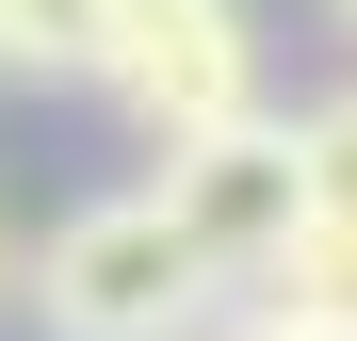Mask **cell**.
Returning <instances> with one entry per match:
<instances>
[{"label": "cell", "instance_id": "6", "mask_svg": "<svg viewBox=\"0 0 357 341\" xmlns=\"http://www.w3.org/2000/svg\"><path fill=\"white\" fill-rule=\"evenodd\" d=\"M292 179H309V211H341V227H357V82L292 114Z\"/></svg>", "mask_w": 357, "mask_h": 341}, {"label": "cell", "instance_id": "9", "mask_svg": "<svg viewBox=\"0 0 357 341\" xmlns=\"http://www.w3.org/2000/svg\"><path fill=\"white\" fill-rule=\"evenodd\" d=\"M114 17H146V0H114Z\"/></svg>", "mask_w": 357, "mask_h": 341}, {"label": "cell", "instance_id": "3", "mask_svg": "<svg viewBox=\"0 0 357 341\" xmlns=\"http://www.w3.org/2000/svg\"><path fill=\"white\" fill-rule=\"evenodd\" d=\"M162 211H178V244H195L227 293L309 227V179H292V130L276 114H227V130H195V146H162V179H146Z\"/></svg>", "mask_w": 357, "mask_h": 341}, {"label": "cell", "instance_id": "10", "mask_svg": "<svg viewBox=\"0 0 357 341\" xmlns=\"http://www.w3.org/2000/svg\"><path fill=\"white\" fill-rule=\"evenodd\" d=\"M341 33H357V0H341Z\"/></svg>", "mask_w": 357, "mask_h": 341}, {"label": "cell", "instance_id": "8", "mask_svg": "<svg viewBox=\"0 0 357 341\" xmlns=\"http://www.w3.org/2000/svg\"><path fill=\"white\" fill-rule=\"evenodd\" d=\"M0 309H17V227H0Z\"/></svg>", "mask_w": 357, "mask_h": 341}, {"label": "cell", "instance_id": "4", "mask_svg": "<svg viewBox=\"0 0 357 341\" xmlns=\"http://www.w3.org/2000/svg\"><path fill=\"white\" fill-rule=\"evenodd\" d=\"M244 309H276L292 341H357V227H341V211H309V227L244 276Z\"/></svg>", "mask_w": 357, "mask_h": 341}, {"label": "cell", "instance_id": "5", "mask_svg": "<svg viewBox=\"0 0 357 341\" xmlns=\"http://www.w3.org/2000/svg\"><path fill=\"white\" fill-rule=\"evenodd\" d=\"M114 0H0V82H49V98H98L114 82Z\"/></svg>", "mask_w": 357, "mask_h": 341}, {"label": "cell", "instance_id": "7", "mask_svg": "<svg viewBox=\"0 0 357 341\" xmlns=\"http://www.w3.org/2000/svg\"><path fill=\"white\" fill-rule=\"evenodd\" d=\"M195 341H292V325H276V309H227V325H195Z\"/></svg>", "mask_w": 357, "mask_h": 341}, {"label": "cell", "instance_id": "1", "mask_svg": "<svg viewBox=\"0 0 357 341\" xmlns=\"http://www.w3.org/2000/svg\"><path fill=\"white\" fill-rule=\"evenodd\" d=\"M17 293H33V341H195L227 276L178 244L162 195H98L17 260Z\"/></svg>", "mask_w": 357, "mask_h": 341}, {"label": "cell", "instance_id": "2", "mask_svg": "<svg viewBox=\"0 0 357 341\" xmlns=\"http://www.w3.org/2000/svg\"><path fill=\"white\" fill-rule=\"evenodd\" d=\"M98 98L146 130V162L195 146V130H227V114H260V17L244 0H146V17L114 33V82Z\"/></svg>", "mask_w": 357, "mask_h": 341}]
</instances>
